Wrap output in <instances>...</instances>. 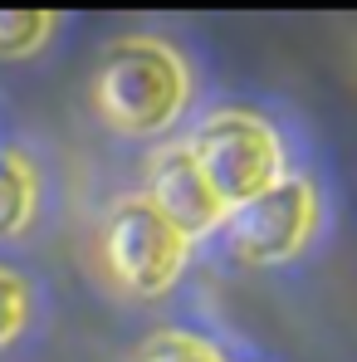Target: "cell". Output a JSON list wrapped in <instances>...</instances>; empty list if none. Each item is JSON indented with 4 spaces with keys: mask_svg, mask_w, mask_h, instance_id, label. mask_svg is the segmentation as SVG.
I'll list each match as a JSON object with an SVG mask.
<instances>
[{
    "mask_svg": "<svg viewBox=\"0 0 357 362\" xmlns=\"http://www.w3.org/2000/svg\"><path fill=\"white\" fill-rule=\"evenodd\" d=\"M93 98H98V113L118 132H132V137L162 132L177 122L186 103V64L162 40H147V35L118 40L98 64Z\"/></svg>",
    "mask_w": 357,
    "mask_h": 362,
    "instance_id": "cell-1",
    "label": "cell"
},
{
    "mask_svg": "<svg viewBox=\"0 0 357 362\" xmlns=\"http://www.w3.org/2000/svg\"><path fill=\"white\" fill-rule=\"evenodd\" d=\"M186 147L201 162L211 191L226 201V211H235V206L264 196L269 186L284 181L279 137L269 132V122L250 118V113H216V118H206Z\"/></svg>",
    "mask_w": 357,
    "mask_h": 362,
    "instance_id": "cell-2",
    "label": "cell"
},
{
    "mask_svg": "<svg viewBox=\"0 0 357 362\" xmlns=\"http://www.w3.org/2000/svg\"><path fill=\"white\" fill-rule=\"evenodd\" d=\"M318 221V196L303 177H284L264 196L245 201L226 216V255L235 264H279L298 255Z\"/></svg>",
    "mask_w": 357,
    "mask_h": 362,
    "instance_id": "cell-3",
    "label": "cell"
},
{
    "mask_svg": "<svg viewBox=\"0 0 357 362\" xmlns=\"http://www.w3.org/2000/svg\"><path fill=\"white\" fill-rule=\"evenodd\" d=\"M186 245L191 240L147 196L122 201L118 211L108 216V230H103L108 269L118 274L132 294H162V289H172L181 264H186Z\"/></svg>",
    "mask_w": 357,
    "mask_h": 362,
    "instance_id": "cell-4",
    "label": "cell"
},
{
    "mask_svg": "<svg viewBox=\"0 0 357 362\" xmlns=\"http://www.w3.org/2000/svg\"><path fill=\"white\" fill-rule=\"evenodd\" d=\"M147 201L177 226L186 240H201L206 230H221L226 226V201L211 191V181L201 172V162L191 157V147H167L157 162H152V177H147Z\"/></svg>",
    "mask_w": 357,
    "mask_h": 362,
    "instance_id": "cell-5",
    "label": "cell"
},
{
    "mask_svg": "<svg viewBox=\"0 0 357 362\" xmlns=\"http://www.w3.org/2000/svg\"><path fill=\"white\" fill-rule=\"evenodd\" d=\"M30 221H35V172L15 152H0V235H20Z\"/></svg>",
    "mask_w": 357,
    "mask_h": 362,
    "instance_id": "cell-6",
    "label": "cell"
},
{
    "mask_svg": "<svg viewBox=\"0 0 357 362\" xmlns=\"http://www.w3.org/2000/svg\"><path fill=\"white\" fill-rule=\"evenodd\" d=\"M49 30H54L49 10H0V54L5 59L30 54L49 40Z\"/></svg>",
    "mask_w": 357,
    "mask_h": 362,
    "instance_id": "cell-7",
    "label": "cell"
},
{
    "mask_svg": "<svg viewBox=\"0 0 357 362\" xmlns=\"http://www.w3.org/2000/svg\"><path fill=\"white\" fill-rule=\"evenodd\" d=\"M25 318H30V289L10 269H0V348L20 338Z\"/></svg>",
    "mask_w": 357,
    "mask_h": 362,
    "instance_id": "cell-8",
    "label": "cell"
},
{
    "mask_svg": "<svg viewBox=\"0 0 357 362\" xmlns=\"http://www.w3.org/2000/svg\"><path fill=\"white\" fill-rule=\"evenodd\" d=\"M142 362H221V358H216V348H211V343H201V338L162 333V338H152V343H147Z\"/></svg>",
    "mask_w": 357,
    "mask_h": 362,
    "instance_id": "cell-9",
    "label": "cell"
}]
</instances>
